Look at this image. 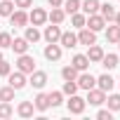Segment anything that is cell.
<instances>
[{
	"label": "cell",
	"mask_w": 120,
	"mask_h": 120,
	"mask_svg": "<svg viewBox=\"0 0 120 120\" xmlns=\"http://www.w3.org/2000/svg\"><path fill=\"white\" fill-rule=\"evenodd\" d=\"M17 71L31 75V73L35 71V59H33L31 54H19V59H17Z\"/></svg>",
	"instance_id": "obj_1"
},
{
	"label": "cell",
	"mask_w": 120,
	"mask_h": 120,
	"mask_svg": "<svg viewBox=\"0 0 120 120\" xmlns=\"http://www.w3.org/2000/svg\"><path fill=\"white\" fill-rule=\"evenodd\" d=\"M75 82H78V90H92V87H97V78L92 75V73H87V71H80L78 73V78H75Z\"/></svg>",
	"instance_id": "obj_2"
},
{
	"label": "cell",
	"mask_w": 120,
	"mask_h": 120,
	"mask_svg": "<svg viewBox=\"0 0 120 120\" xmlns=\"http://www.w3.org/2000/svg\"><path fill=\"white\" fill-rule=\"evenodd\" d=\"M106 24H108V21H106L99 12H97V14H87V21H85V26H87V28H92L94 33H97V31H104V28H106Z\"/></svg>",
	"instance_id": "obj_3"
},
{
	"label": "cell",
	"mask_w": 120,
	"mask_h": 120,
	"mask_svg": "<svg viewBox=\"0 0 120 120\" xmlns=\"http://www.w3.org/2000/svg\"><path fill=\"white\" fill-rule=\"evenodd\" d=\"M85 101H90V106H101V104H106V92L99 90V87H92V90H87Z\"/></svg>",
	"instance_id": "obj_4"
},
{
	"label": "cell",
	"mask_w": 120,
	"mask_h": 120,
	"mask_svg": "<svg viewBox=\"0 0 120 120\" xmlns=\"http://www.w3.org/2000/svg\"><path fill=\"white\" fill-rule=\"evenodd\" d=\"M66 104H68V111H71L73 115H80V113L85 111V106H87V101H85L82 97H78V94H71V99H68Z\"/></svg>",
	"instance_id": "obj_5"
},
{
	"label": "cell",
	"mask_w": 120,
	"mask_h": 120,
	"mask_svg": "<svg viewBox=\"0 0 120 120\" xmlns=\"http://www.w3.org/2000/svg\"><path fill=\"white\" fill-rule=\"evenodd\" d=\"M10 24H12L14 28H26V24H28V14H26L24 10H14V12L10 14Z\"/></svg>",
	"instance_id": "obj_6"
},
{
	"label": "cell",
	"mask_w": 120,
	"mask_h": 120,
	"mask_svg": "<svg viewBox=\"0 0 120 120\" xmlns=\"http://www.w3.org/2000/svg\"><path fill=\"white\" fill-rule=\"evenodd\" d=\"M97 42V33L92 31V28H87V26H82L80 28V33H78V45H94Z\"/></svg>",
	"instance_id": "obj_7"
},
{
	"label": "cell",
	"mask_w": 120,
	"mask_h": 120,
	"mask_svg": "<svg viewBox=\"0 0 120 120\" xmlns=\"http://www.w3.org/2000/svg\"><path fill=\"white\" fill-rule=\"evenodd\" d=\"M45 59H49V61H59V59H61V45L47 42V47H45Z\"/></svg>",
	"instance_id": "obj_8"
},
{
	"label": "cell",
	"mask_w": 120,
	"mask_h": 120,
	"mask_svg": "<svg viewBox=\"0 0 120 120\" xmlns=\"http://www.w3.org/2000/svg\"><path fill=\"white\" fill-rule=\"evenodd\" d=\"M28 21H31L33 26H42V24L47 21V12H45L42 7H33V12L28 14Z\"/></svg>",
	"instance_id": "obj_9"
},
{
	"label": "cell",
	"mask_w": 120,
	"mask_h": 120,
	"mask_svg": "<svg viewBox=\"0 0 120 120\" xmlns=\"http://www.w3.org/2000/svg\"><path fill=\"white\" fill-rule=\"evenodd\" d=\"M10 78V87H14V90H24L26 87V73H21V71H17V73H10L7 75Z\"/></svg>",
	"instance_id": "obj_10"
},
{
	"label": "cell",
	"mask_w": 120,
	"mask_h": 120,
	"mask_svg": "<svg viewBox=\"0 0 120 120\" xmlns=\"http://www.w3.org/2000/svg\"><path fill=\"white\" fill-rule=\"evenodd\" d=\"M28 82H31V85H33L35 90H42V87L47 85V73H45V71H33V73H31V80H28Z\"/></svg>",
	"instance_id": "obj_11"
},
{
	"label": "cell",
	"mask_w": 120,
	"mask_h": 120,
	"mask_svg": "<svg viewBox=\"0 0 120 120\" xmlns=\"http://www.w3.org/2000/svg\"><path fill=\"white\" fill-rule=\"evenodd\" d=\"M42 35H45L47 42H59V38H61V28H59V24H52V26L45 28Z\"/></svg>",
	"instance_id": "obj_12"
},
{
	"label": "cell",
	"mask_w": 120,
	"mask_h": 120,
	"mask_svg": "<svg viewBox=\"0 0 120 120\" xmlns=\"http://www.w3.org/2000/svg\"><path fill=\"white\" fill-rule=\"evenodd\" d=\"M59 42H61V47H68V49H73V47H78V35L75 33H71V31H61V38H59Z\"/></svg>",
	"instance_id": "obj_13"
},
{
	"label": "cell",
	"mask_w": 120,
	"mask_h": 120,
	"mask_svg": "<svg viewBox=\"0 0 120 120\" xmlns=\"http://www.w3.org/2000/svg\"><path fill=\"white\" fill-rule=\"evenodd\" d=\"M28 40L26 38H12V45H10V49H14L17 54H26L28 52Z\"/></svg>",
	"instance_id": "obj_14"
},
{
	"label": "cell",
	"mask_w": 120,
	"mask_h": 120,
	"mask_svg": "<svg viewBox=\"0 0 120 120\" xmlns=\"http://www.w3.org/2000/svg\"><path fill=\"white\" fill-rule=\"evenodd\" d=\"M101 56H104V49L94 42V45H90V49H87V59H90V64H99L101 61Z\"/></svg>",
	"instance_id": "obj_15"
},
{
	"label": "cell",
	"mask_w": 120,
	"mask_h": 120,
	"mask_svg": "<svg viewBox=\"0 0 120 120\" xmlns=\"http://www.w3.org/2000/svg\"><path fill=\"white\" fill-rule=\"evenodd\" d=\"M113 85H115V80H113L108 73H104V75H99V78H97V87H99V90H104V92H111V90H113Z\"/></svg>",
	"instance_id": "obj_16"
},
{
	"label": "cell",
	"mask_w": 120,
	"mask_h": 120,
	"mask_svg": "<svg viewBox=\"0 0 120 120\" xmlns=\"http://www.w3.org/2000/svg\"><path fill=\"white\" fill-rule=\"evenodd\" d=\"M33 106H35V111H40V113L47 111V108H49V97H47L45 92H40V94L33 99Z\"/></svg>",
	"instance_id": "obj_17"
},
{
	"label": "cell",
	"mask_w": 120,
	"mask_h": 120,
	"mask_svg": "<svg viewBox=\"0 0 120 120\" xmlns=\"http://www.w3.org/2000/svg\"><path fill=\"white\" fill-rule=\"evenodd\" d=\"M71 66H75L78 71H87V68H90V59H87V54H75L73 61H71Z\"/></svg>",
	"instance_id": "obj_18"
},
{
	"label": "cell",
	"mask_w": 120,
	"mask_h": 120,
	"mask_svg": "<svg viewBox=\"0 0 120 120\" xmlns=\"http://www.w3.org/2000/svg\"><path fill=\"white\" fill-rule=\"evenodd\" d=\"M99 0H82V3H80V10L85 12V14H97L99 12Z\"/></svg>",
	"instance_id": "obj_19"
},
{
	"label": "cell",
	"mask_w": 120,
	"mask_h": 120,
	"mask_svg": "<svg viewBox=\"0 0 120 120\" xmlns=\"http://www.w3.org/2000/svg\"><path fill=\"white\" fill-rule=\"evenodd\" d=\"M99 14H101L106 21H113V19H115V10H113L111 3H101V5H99Z\"/></svg>",
	"instance_id": "obj_20"
},
{
	"label": "cell",
	"mask_w": 120,
	"mask_h": 120,
	"mask_svg": "<svg viewBox=\"0 0 120 120\" xmlns=\"http://www.w3.org/2000/svg\"><path fill=\"white\" fill-rule=\"evenodd\" d=\"M47 19H49L52 24H61V21L66 19V12H64V7H52V12L47 14Z\"/></svg>",
	"instance_id": "obj_21"
},
{
	"label": "cell",
	"mask_w": 120,
	"mask_h": 120,
	"mask_svg": "<svg viewBox=\"0 0 120 120\" xmlns=\"http://www.w3.org/2000/svg\"><path fill=\"white\" fill-rule=\"evenodd\" d=\"M33 111H35L33 101H21V104H19V108H17V113H19L21 118H31V115H33Z\"/></svg>",
	"instance_id": "obj_22"
},
{
	"label": "cell",
	"mask_w": 120,
	"mask_h": 120,
	"mask_svg": "<svg viewBox=\"0 0 120 120\" xmlns=\"http://www.w3.org/2000/svg\"><path fill=\"white\" fill-rule=\"evenodd\" d=\"M101 66L108 68V71L118 68V56H115V54H104V56H101Z\"/></svg>",
	"instance_id": "obj_23"
},
{
	"label": "cell",
	"mask_w": 120,
	"mask_h": 120,
	"mask_svg": "<svg viewBox=\"0 0 120 120\" xmlns=\"http://www.w3.org/2000/svg\"><path fill=\"white\" fill-rule=\"evenodd\" d=\"M106 40H108V42H118V40H120V26H118V24L106 28Z\"/></svg>",
	"instance_id": "obj_24"
},
{
	"label": "cell",
	"mask_w": 120,
	"mask_h": 120,
	"mask_svg": "<svg viewBox=\"0 0 120 120\" xmlns=\"http://www.w3.org/2000/svg\"><path fill=\"white\" fill-rule=\"evenodd\" d=\"M14 12V3L12 0H0V17H10Z\"/></svg>",
	"instance_id": "obj_25"
},
{
	"label": "cell",
	"mask_w": 120,
	"mask_h": 120,
	"mask_svg": "<svg viewBox=\"0 0 120 120\" xmlns=\"http://www.w3.org/2000/svg\"><path fill=\"white\" fill-rule=\"evenodd\" d=\"M28 42H38L40 40V31H38V26H26V35H24Z\"/></svg>",
	"instance_id": "obj_26"
},
{
	"label": "cell",
	"mask_w": 120,
	"mask_h": 120,
	"mask_svg": "<svg viewBox=\"0 0 120 120\" xmlns=\"http://www.w3.org/2000/svg\"><path fill=\"white\" fill-rule=\"evenodd\" d=\"M78 73H80V71H78L75 66H64V68H61V78H64V80H75Z\"/></svg>",
	"instance_id": "obj_27"
},
{
	"label": "cell",
	"mask_w": 120,
	"mask_h": 120,
	"mask_svg": "<svg viewBox=\"0 0 120 120\" xmlns=\"http://www.w3.org/2000/svg\"><path fill=\"white\" fill-rule=\"evenodd\" d=\"M80 3H82V0H64V12H66V14L78 12V10H80Z\"/></svg>",
	"instance_id": "obj_28"
},
{
	"label": "cell",
	"mask_w": 120,
	"mask_h": 120,
	"mask_svg": "<svg viewBox=\"0 0 120 120\" xmlns=\"http://www.w3.org/2000/svg\"><path fill=\"white\" fill-rule=\"evenodd\" d=\"M47 97H49V106H52V108H56V106L64 104V92H52V94H47Z\"/></svg>",
	"instance_id": "obj_29"
},
{
	"label": "cell",
	"mask_w": 120,
	"mask_h": 120,
	"mask_svg": "<svg viewBox=\"0 0 120 120\" xmlns=\"http://www.w3.org/2000/svg\"><path fill=\"white\" fill-rule=\"evenodd\" d=\"M85 21H87V17H85V14H80V12H73V14H71V24H73L75 28H82V26H85Z\"/></svg>",
	"instance_id": "obj_30"
},
{
	"label": "cell",
	"mask_w": 120,
	"mask_h": 120,
	"mask_svg": "<svg viewBox=\"0 0 120 120\" xmlns=\"http://www.w3.org/2000/svg\"><path fill=\"white\" fill-rule=\"evenodd\" d=\"M106 104L111 111H120V94H108L106 97Z\"/></svg>",
	"instance_id": "obj_31"
},
{
	"label": "cell",
	"mask_w": 120,
	"mask_h": 120,
	"mask_svg": "<svg viewBox=\"0 0 120 120\" xmlns=\"http://www.w3.org/2000/svg\"><path fill=\"white\" fill-rule=\"evenodd\" d=\"M14 92H17V90L10 87V85L3 87V90H0V101H12V99H14Z\"/></svg>",
	"instance_id": "obj_32"
},
{
	"label": "cell",
	"mask_w": 120,
	"mask_h": 120,
	"mask_svg": "<svg viewBox=\"0 0 120 120\" xmlns=\"http://www.w3.org/2000/svg\"><path fill=\"white\" fill-rule=\"evenodd\" d=\"M75 92H78V82H75V80H66V82H64V94L71 97V94H75Z\"/></svg>",
	"instance_id": "obj_33"
},
{
	"label": "cell",
	"mask_w": 120,
	"mask_h": 120,
	"mask_svg": "<svg viewBox=\"0 0 120 120\" xmlns=\"http://www.w3.org/2000/svg\"><path fill=\"white\" fill-rule=\"evenodd\" d=\"M12 106H10V101H3L0 104V118H12Z\"/></svg>",
	"instance_id": "obj_34"
},
{
	"label": "cell",
	"mask_w": 120,
	"mask_h": 120,
	"mask_svg": "<svg viewBox=\"0 0 120 120\" xmlns=\"http://www.w3.org/2000/svg\"><path fill=\"white\" fill-rule=\"evenodd\" d=\"M10 45H12V35H10V33H0V47H3V49H10Z\"/></svg>",
	"instance_id": "obj_35"
},
{
	"label": "cell",
	"mask_w": 120,
	"mask_h": 120,
	"mask_svg": "<svg viewBox=\"0 0 120 120\" xmlns=\"http://www.w3.org/2000/svg\"><path fill=\"white\" fill-rule=\"evenodd\" d=\"M10 73H12V66L5 61V59H3V61H0V75H3V78H7Z\"/></svg>",
	"instance_id": "obj_36"
},
{
	"label": "cell",
	"mask_w": 120,
	"mask_h": 120,
	"mask_svg": "<svg viewBox=\"0 0 120 120\" xmlns=\"http://www.w3.org/2000/svg\"><path fill=\"white\" fill-rule=\"evenodd\" d=\"M97 118H99V120H113V111H111V108H108V111L101 108V111L97 113Z\"/></svg>",
	"instance_id": "obj_37"
},
{
	"label": "cell",
	"mask_w": 120,
	"mask_h": 120,
	"mask_svg": "<svg viewBox=\"0 0 120 120\" xmlns=\"http://www.w3.org/2000/svg\"><path fill=\"white\" fill-rule=\"evenodd\" d=\"M31 5H33V0H14V7H19V10H26Z\"/></svg>",
	"instance_id": "obj_38"
},
{
	"label": "cell",
	"mask_w": 120,
	"mask_h": 120,
	"mask_svg": "<svg viewBox=\"0 0 120 120\" xmlns=\"http://www.w3.org/2000/svg\"><path fill=\"white\" fill-rule=\"evenodd\" d=\"M47 3H49V7H61L64 0H47Z\"/></svg>",
	"instance_id": "obj_39"
},
{
	"label": "cell",
	"mask_w": 120,
	"mask_h": 120,
	"mask_svg": "<svg viewBox=\"0 0 120 120\" xmlns=\"http://www.w3.org/2000/svg\"><path fill=\"white\" fill-rule=\"evenodd\" d=\"M113 21H115V24L120 26V12H115V19H113Z\"/></svg>",
	"instance_id": "obj_40"
},
{
	"label": "cell",
	"mask_w": 120,
	"mask_h": 120,
	"mask_svg": "<svg viewBox=\"0 0 120 120\" xmlns=\"http://www.w3.org/2000/svg\"><path fill=\"white\" fill-rule=\"evenodd\" d=\"M3 59H5V56H3V52H0V61H3Z\"/></svg>",
	"instance_id": "obj_41"
},
{
	"label": "cell",
	"mask_w": 120,
	"mask_h": 120,
	"mask_svg": "<svg viewBox=\"0 0 120 120\" xmlns=\"http://www.w3.org/2000/svg\"><path fill=\"white\" fill-rule=\"evenodd\" d=\"M118 45H120V40H118Z\"/></svg>",
	"instance_id": "obj_42"
}]
</instances>
